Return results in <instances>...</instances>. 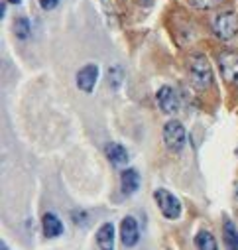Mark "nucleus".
<instances>
[{
  "instance_id": "1",
  "label": "nucleus",
  "mask_w": 238,
  "mask_h": 250,
  "mask_svg": "<svg viewBox=\"0 0 238 250\" xmlns=\"http://www.w3.org/2000/svg\"><path fill=\"white\" fill-rule=\"evenodd\" d=\"M189 79L197 91H207L213 85V69L205 55H193L189 59Z\"/></svg>"
},
{
  "instance_id": "2",
  "label": "nucleus",
  "mask_w": 238,
  "mask_h": 250,
  "mask_svg": "<svg viewBox=\"0 0 238 250\" xmlns=\"http://www.w3.org/2000/svg\"><path fill=\"white\" fill-rule=\"evenodd\" d=\"M163 142L169 152H181L187 142V132L179 120H169L163 126Z\"/></svg>"
},
{
  "instance_id": "3",
  "label": "nucleus",
  "mask_w": 238,
  "mask_h": 250,
  "mask_svg": "<svg viewBox=\"0 0 238 250\" xmlns=\"http://www.w3.org/2000/svg\"><path fill=\"white\" fill-rule=\"evenodd\" d=\"M213 30L218 40H232L238 34V14L232 10L220 12L213 22Z\"/></svg>"
},
{
  "instance_id": "4",
  "label": "nucleus",
  "mask_w": 238,
  "mask_h": 250,
  "mask_svg": "<svg viewBox=\"0 0 238 250\" xmlns=\"http://www.w3.org/2000/svg\"><path fill=\"white\" fill-rule=\"evenodd\" d=\"M154 197H156V203H158V207L165 219L175 221V219L181 217V201L173 193H169L167 189H156Z\"/></svg>"
},
{
  "instance_id": "5",
  "label": "nucleus",
  "mask_w": 238,
  "mask_h": 250,
  "mask_svg": "<svg viewBox=\"0 0 238 250\" xmlns=\"http://www.w3.org/2000/svg\"><path fill=\"white\" fill-rule=\"evenodd\" d=\"M218 69L226 83L238 85V51L224 49L222 53H218Z\"/></svg>"
},
{
  "instance_id": "6",
  "label": "nucleus",
  "mask_w": 238,
  "mask_h": 250,
  "mask_svg": "<svg viewBox=\"0 0 238 250\" xmlns=\"http://www.w3.org/2000/svg\"><path fill=\"white\" fill-rule=\"evenodd\" d=\"M156 101L159 104V108L165 112V114H175L177 110H179V99H177L175 91L167 85L159 87V91L156 93Z\"/></svg>"
},
{
  "instance_id": "7",
  "label": "nucleus",
  "mask_w": 238,
  "mask_h": 250,
  "mask_svg": "<svg viewBox=\"0 0 238 250\" xmlns=\"http://www.w3.org/2000/svg\"><path fill=\"white\" fill-rule=\"evenodd\" d=\"M120 240L124 246H136L140 240V229H138V221L134 217H124L122 225H120Z\"/></svg>"
},
{
  "instance_id": "8",
  "label": "nucleus",
  "mask_w": 238,
  "mask_h": 250,
  "mask_svg": "<svg viewBox=\"0 0 238 250\" xmlns=\"http://www.w3.org/2000/svg\"><path fill=\"white\" fill-rule=\"evenodd\" d=\"M97 79H99V65L89 63V65L81 67V71L77 73V87L85 93H93Z\"/></svg>"
},
{
  "instance_id": "9",
  "label": "nucleus",
  "mask_w": 238,
  "mask_h": 250,
  "mask_svg": "<svg viewBox=\"0 0 238 250\" xmlns=\"http://www.w3.org/2000/svg\"><path fill=\"white\" fill-rule=\"evenodd\" d=\"M120 187L124 195H134L140 187V173L134 167H128L120 173Z\"/></svg>"
},
{
  "instance_id": "10",
  "label": "nucleus",
  "mask_w": 238,
  "mask_h": 250,
  "mask_svg": "<svg viewBox=\"0 0 238 250\" xmlns=\"http://www.w3.org/2000/svg\"><path fill=\"white\" fill-rule=\"evenodd\" d=\"M41 229H43V234L47 238H55V236L63 234V223H61V219H59L55 213H45L43 215Z\"/></svg>"
},
{
  "instance_id": "11",
  "label": "nucleus",
  "mask_w": 238,
  "mask_h": 250,
  "mask_svg": "<svg viewBox=\"0 0 238 250\" xmlns=\"http://www.w3.org/2000/svg\"><path fill=\"white\" fill-rule=\"evenodd\" d=\"M104 154H106V158H108L114 166H124V164H128V160H130L128 150H126L122 144H118V142H110V144H106Z\"/></svg>"
},
{
  "instance_id": "12",
  "label": "nucleus",
  "mask_w": 238,
  "mask_h": 250,
  "mask_svg": "<svg viewBox=\"0 0 238 250\" xmlns=\"http://www.w3.org/2000/svg\"><path fill=\"white\" fill-rule=\"evenodd\" d=\"M97 244L100 250H114V225L104 223L97 230Z\"/></svg>"
},
{
  "instance_id": "13",
  "label": "nucleus",
  "mask_w": 238,
  "mask_h": 250,
  "mask_svg": "<svg viewBox=\"0 0 238 250\" xmlns=\"http://www.w3.org/2000/svg\"><path fill=\"white\" fill-rule=\"evenodd\" d=\"M195 246H197V250H218V244L209 230H201L195 236Z\"/></svg>"
},
{
  "instance_id": "14",
  "label": "nucleus",
  "mask_w": 238,
  "mask_h": 250,
  "mask_svg": "<svg viewBox=\"0 0 238 250\" xmlns=\"http://www.w3.org/2000/svg\"><path fill=\"white\" fill-rule=\"evenodd\" d=\"M224 242L228 250H238V229H234L232 223L224 225Z\"/></svg>"
},
{
  "instance_id": "15",
  "label": "nucleus",
  "mask_w": 238,
  "mask_h": 250,
  "mask_svg": "<svg viewBox=\"0 0 238 250\" xmlns=\"http://www.w3.org/2000/svg\"><path fill=\"white\" fill-rule=\"evenodd\" d=\"M14 34H16L20 40H28V38H30L32 28H30L28 18H18V20L14 22Z\"/></svg>"
},
{
  "instance_id": "16",
  "label": "nucleus",
  "mask_w": 238,
  "mask_h": 250,
  "mask_svg": "<svg viewBox=\"0 0 238 250\" xmlns=\"http://www.w3.org/2000/svg\"><path fill=\"white\" fill-rule=\"evenodd\" d=\"M222 0H189V4L197 10H211L215 6H218Z\"/></svg>"
},
{
  "instance_id": "17",
  "label": "nucleus",
  "mask_w": 238,
  "mask_h": 250,
  "mask_svg": "<svg viewBox=\"0 0 238 250\" xmlns=\"http://www.w3.org/2000/svg\"><path fill=\"white\" fill-rule=\"evenodd\" d=\"M108 83L114 89L120 87V83H122V69L120 67H110L108 69Z\"/></svg>"
},
{
  "instance_id": "18",
  "label": "nucleus",
  "mask_w": 238,
  "mask_h": 250,
  "mask_svg": "<svg viewBox=\"0 0 238 250\" xmlns=\"http://www.w3.org/2000/svg\"><path fill=\"white\" fill-rule=\"evenodd\" d=\"M40 4L43 10H53V8H57L59 0H40Z\"/></svg>"
},
{
  "instance_id": "19",
  "label": "nucleus",
  "mask_w": 238,
  "mask_h": 250,
  "mask_svg": "<svg viewBox=\"0 0 238 250\" xmlns=\"http://www.w3.org/2000/svg\"><path fill=\"white\" fill-rule=\"evenodd\" d=\"M0 250H10V248H8V246H6L4 242H2V244H0Z\"/></svg>"
},
{
  "instance_id": "20",
  "label": "nucleus",
  "mask_w": 238,
  "mask_h": 250,
  "mask_svg": "<svg viewBox=\"0 0 238 250\" xmlns=\"http://www.w3.org/2000/svg\"><path fill=\"white\" fill-rule=\"evenodd\" d=\"M8 2H10V4H20L22 0H8Z\"/></svg>"
}]
</instances>
